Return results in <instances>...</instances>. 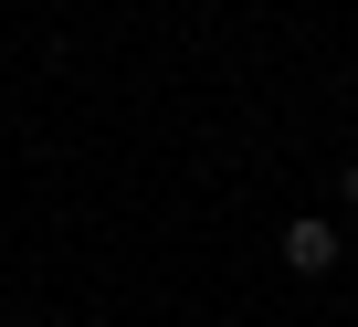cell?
I'll return each instance as SVG.
<instances>
[{"label": "cell", "mask_w": 358, "mask_h": 327, "mask_svg": "<svg viewBox=\"0 0 358 327\" xmlns=\"http://www.w3.org/2000/svg\"><path fill=\"white\" fill-rule=\"evenodd\" d=\"M274 253H285V274H327V264H337V253H348V243H337V222H327V211H295V222H285V243H274Z\"/></svg>", "instance_id": "cell-1"}, {"label": "cell", "mask_w": 358, "mask_h": 327, "mask_svg": "<svg viewBox=\"0 0 358 327\" xmlns=\"http://www.w3.org/2000/svg\"><path fill=\"white\" fill-rule=\"evenodd\" d=\"M337 180H348V211H358V169H337Z\"/></svg>", "instance_id": "cell-2"}]
</instances>
